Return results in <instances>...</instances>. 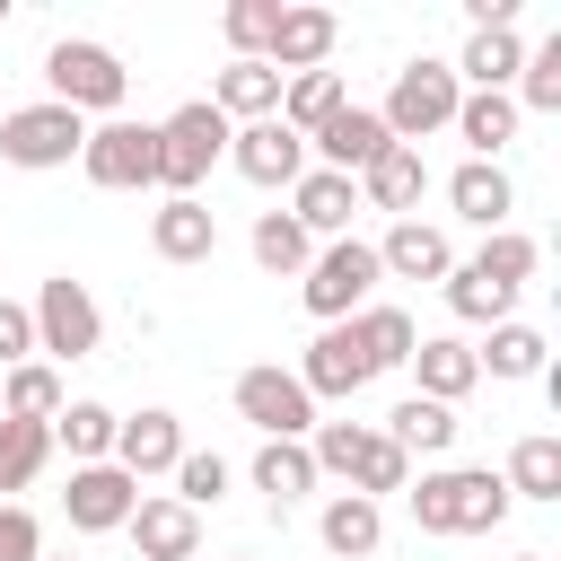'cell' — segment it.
I'll list each match as a JSON object with an SVG mask.
<instances>
[{
	"label": "cell",
	"instance_id": "obj_1",
	"mask_svg": "<svg viewBox=\"0 0 561 561\" xmlns=\"http://www.w3.org/2000/svg\"><path fill=\"white\" fill-rule=\"evenodd\" d=\"M403 491H412V526L421 535H491L508 517V482L491 465H438V473H421Z\"/></svg>",
	"mask_w": 561,
	"mask_h": 561
},
{
	"label": "cell",
	"instance_id": "obj_2",
	"mask_svg": "<svg viewBox=\"0 0 561 561\" xmlns=\"http://www.w3.org/2000/svg\"><path fill=\"white\" fill-rule=\"evenodd\" d=\"M44 79H53V105H70L79 123L88 114H123V96H131V70L105 53V44H88V35H61L53 53H44Z\"/></svg>",
	"mask_w": 561,
	"mask_h": 561
},
{
	"label": "cell",
	"instance_id": "obj_3",
	"mask_svg": "<svg viewBox=\"0 0 561 561\" xmlns=\"http://www.w3.org/2000/svg\"><path fill=\"white\" fill-rule=\"evenodd\" d=\"M219 158H228V114H219L210 96H193V105H175V114L158 123V184H167V202L193 193Z\"/></svg>",
	"mask_w": 561,
	"mask_h": 561
},
{
	"label": "cell",
	"instance_id": "obj_4",
	"mask_svg": "<svg viewBox=\"0 0 561 561\" xmlns=\"http://www.w3.org/2000/svg\"><path fill=\"white\" fill-rule=\"evenodd\" d=\"M386 272H377V245H359V237H333L307 272H298V298H307V316L316 324H351L359 307H368V289H377Z\"/></svg>",
	"mask_w": 561,
	"mask_h": 561
},
{
	"label": "cell",
	"instance_id": "obj_5",
	"mask_svg": "<svg viewBox=\"0 0 561 561\" xmlns=\"http://www.w3.org/2000/svg\"><path fill=\"white\" fill-rule=\"evenodd\" d=\"M456 96H465V88H456V70L421 53V61H403V70H394V96H386V114H377V123H386V140H403V149H412V140H430V131H447V123H456Z\"/></svg>",
	"mask_w": 561,
	"mask_h": 561
},
{
	"label": "cell",
	"instance_id": "obj_6",
	"mask_svg": "<svg viewBox=\"0 0 561 561\" xmlns=\"http://www.w3.org/2000/svg\"><path fill=\"white\" fill-rule=\"evenodd\" d=\"M79 149H88V123H79L70 105H53V96H44V105L0 114V158H9V167H26V175H35V167H70Z\"/></svg>",
	"mask_w": 561,
	"mask_h": 561
},
{
	"label": "cell",
	"instance_id": "obj_7",
	"mask_svg": "<svg viewBox=\"0 0 561 561\" xmlns=\"http://www.w3.org/2000/svg\"><path fill=\"white\" fill-rule=\"evenodd\" d=\"M79 167H88V184H105V193H140V184H158V123H96L88 131V149H79Z\"/></svg>",
	"mask_w": 561,
	"mask_h": 561
},
{
	"label": "cell",
	"instance_id": "obj_8",
	"mask_svg": "<svg viewBox=\"0 0 561 561\" xmlns=\"http://www.w3.org/2000/svg\"><path fill=\"white\" fill-rule=\"evenodd\" d=\"M35 351H53V359H88L96 351V333H105V316H96V298H88V280H70V272H53L44 289H35Z\"/></svg>",
	"mask_w": 561,
	"mask_h": 561
},
{
	"label": "cell",
	"instance_id": "obj_9",
	"mask_svg": "<svg viewBox=\"0 0 561 561\" xmlns=\"http://www.w3.org/2000/svg\"><path fill=\"white\" fill-rule=\"evenodd\" d=\"M237 412H245L263 438H307V430H316V394L298 386V368H245V377H237Z\"/></svg>",
	"mask_w": 561,
	"mask_h": 561
},
{
	"label": "cell",
	"instance_id": "obj_10",
	"mask_svg": "<svg viewBox=\"0 0 561 561\" xmlns=\"http://www.w3.org/2000/svg\"><path fill=\"white\" fill-rule=\"evenodd\" d=\"M228 167H237L245 184H298V175H307V140H298L280 114L228 123Z\"/></svg>",
	"mask_w": 561,
	"mask_h": 561
},
{
	"label": "cell",
	"instance_id": "obj_11",
	"mask_svg": "<svg viewBox=\"0 0 561 561\" xmlns=\"http://www.w3.org/2000/svg\"><path fill=\"white\" fill-rule=\"evenodd\" d=\"M368 377H377V368H368V342H359V324H324V333L307 342V359H298V386H307L316 403H324V394H333V403H351Z\"/></svg>",
	"mask_w": 561,
	"mask_h": 561
},
{
	"label": "cell",
	"instance_id": "obj_12",
	"mask_svg": "<svg viewBox=\"0 0 561 561\" xmlns=\"http://www.w3.org/2000/svg\"><path fill=\"white\" fill-rule=\"evenodd\" d=\"M131 500H140V482H131L123 465H70L61 508H70V526H79V535H114V526L131 517Z\"/></svg>",
	"mask_w": 561,
	"mask_h": 561
},
{
	"label": "cell",
	"instance_id": "obj_13",
	"mask_svg": "<svg viewBox=\"0 0 561 561\" xmlns=\"http://www.w3.org/2000/svg\"><path fill=\"white\" fill-rule=\"evenodd\" d=\"M149 245H158V263H210L219 254V210L202 193H175V202L149 210Z\"/></svg>",
	"mask_w": 561,
	"mask_h": 561
},
{
	"label": "cell",
	"instance_id": "obj_14",
	"mask_svg": "<svg viewBox=\"0 0 561 561\" xmlns=\"http://www.w3.org/2000/svg\"><path fill=\"white\" fill-rule=\"evenodd\" d=\"M333 44H342V18H333V9H280V26H272V44H263V61H272L280 79H298V70H324V61H333Z\"/></svg>",
	"mask_w": 561,
	"mask_h": 561
},
{
	"label": "cell",
	"instance_id": "obj_15",
	"mask_svg": "<svg viewBox=\"0 0 561 561\" xmlns=\"http://www.w3.org/2000/svg\"><path fill=\"white\" fill-rule=\"evenodd\" d=\"M175 456H184V421H175V412H131V421H114V465H123L131 482L175 473Z\"/></svg>",
	"mask_w": 561,
	"mask_h": 561
},
{
	"label": "cell",
	"instance_id": "obj_16",
	"mask_svg": "<svg viewBox=\"0 0 561 561\" xmlns=\"http://www.w3.org/2000/svg\"><path fill=\"white\" fill-rule=\"evenodd\" d=\"M123 535L140 543V561H193V552H202V517H193L184 500H131Z\"/></svg>",
	"mask_w": 561,
	"mask_h": 561
},
{
	"label": "cell",
	"instance_id": "obj_17",
	"mask_svg": "<svg viewBox=\"0 0 561 561\" xmlns=\"http://www.w3.org/2000/svg\"><path fill=\"white\" fill-rule=\"evenodd\" d=\"M307 149H316V158H324L333 175H368V167H377V158H386L394 140H386V123H377L368 105H342V114H333V123H324V131H316Z\"/></svg>",
	"mask_w": 561,
	"mask_h": 561
},
{
	"label": "cell",
	"instance_id": "obj_18",
	"mask_svg": "<svg viewBox=\"0 0 561 561\" xmlns=\"http://www.w3.org/2000/svg\"><path fill=\"white\" fill-rule=\"evenodd\" d=\"M377 272H394V280H447V272H456L447 228H430V219H394L386 245H377Z\"/></svg>",
	"mask_w": 561,
	"mask_h": 561
},
{
	"label": "cell",
	"instance_id": "obj_19",
	"mask_svg": "<svg viewBox=\"0 0 561 561\" xmlns=\"http://www.w3.org/2000/svg\"><path fill=\"white\" fill-rule=\"evenodd\" d=\"M456 79H473L482 96H508V79L526 70V44H517V26H473L465 35V61H447Z\"/></svg>",
	"mask_w": 561,
	"mask_h": 561
},
{
	"label": "cell",
	"instance_id": "obj_20",
	"mask_svg": "<svg viewBox=\"0 0 561 561\" xmlns=\"http://www.w3.org/2000/svg\"><path fill=\"white\" fill-rule=\"evenodd\" d=\"M403 368L421 377V394H430V403H456V394H473V386H482V368H473V342H456V333H430V342H421Z\"/></svg>",
	"mask_w": 561,
	"mask_h": 561
},
{
	"label": "cell",
	"instance_id": "obj_21",
	"mask_svg": "<svg viewBox=\"0 0 561 561\" xmlns=\"http://www.w3.org/2000/svg\"><path fill=\"white\" fill-rule=\"evenodd\" d=\"M316 535H324V552L368 561V552L386 543V508H377V500H359V491H333V500H324V517H316Z\"/></svg>",
	"mask_w": 561,
	"mask_h": 561
},
{
	"label": "cell",
	"instance_id": "obj_22",
	"mask_svg": "<svg viewBox=\"0 0 561 561\" xmlns=\"http://www.w3.org/2000/svg\"><path fill=\"white\" fill-rule=\"evenodd\" d=\"M280 88H289V79H280L272 61H228L219 88H210V105H219L228 123H263V114H280Z\"/></svg>",
	"mask_w": 561,
	"mask_h": 561
},
{
	"label": "cell",
	"instance_id": "obj_23",
	"mask_svg": "<svg viewBox=\"0 0 561 561\" xmlns=\"http://www.w3.org/2000/svg\"><path fill=\"white\" fill-rule=\"evenodd\" d=\"M351 210H359V184H351V175H333V167H307V175H298V210H289V219H298L307 237H342Z\"/></svg>",
	"mask_w": 561,
	"mask_h": 561
},
{
	"label": "cell",
	"instance_id": "obj_24",
	"mask_svg": "<svg viewBox=\"0 0 561 561\" xmlns=\"http://www.w3.org/2000/svg\"><path fill=\"white\" fill-rule=\"evenodd\" d=\"M456 430H465V421H456V403H430V394H403V403L386 412V438H394L403 456H447V447H456Z\"/></svg>",
	"mask_w": 561,
	"mask_h": 561
},
{
	"label": "cell",
	"instance_id": "obj_25",
	"mask_svg": "<svg viewBox=\"0 0 561 561\" xmlns=\"http://www.w3.org/2000/svg\"><path fill=\"white\" fill-rule=\"evenodd\" d=\"M342 105H351V96H342V70H298V79L280 88V123H289L298 140H316Z\"/></svg>",
	"mask_w": 561,
	"mask_h": 561
},
{
	"label": "cell",
	"instance_id": "obj_26",
	"mask_svg": "<svg viewBox=\"0 0 561 561\" xmlns=\"http://www.w3.org/2000/svg\"><path fill=\"white\" fill-rule=\"evenodd\" d=\"M456 140H465L473 158H491V167H500V149L517 140V105H508V96L465 88V96H456Z\"/></svg>",
	"mask_w": 561,
	"mask_h": 561
},
{
	"label": "cell",
	"instance_id": "obj_27",
	"mask_svg": "<svg viewBox=\"0 0 561 561\" xmlns=\"http://www.w3.org/2000/svg\"><path fill=\"white\" fill-rule=\"evenodd\" d=\"M359 193H368L377 210H394V219H412V202L430 193V167H421V149H403V140H394V149H386V158H377V167L359 175Z\"/></svg>",
	"mask_w": 561,
	"mask_h": 561
},
{
	"label": "cell",
	"instance_id": "obj_28",
	"mask_svg": "<svg viewBox=\"0 0 561 561\" xmlns=\"http://www.w3.org/2000/svg\"><path fill=\"white\" fill-rule=\"evenodd\" d=\"M447 202H456V219H473V228H500L517 193H508V175H500L491 158H465V167L447 175Z\"/></svg>",
	"mask_w": 561,
	"mask_h": 561
},
{
	"label": "cell",
	"instance_id": "obj_29",
	"mask_svg": "<svg viewBox=\"0 0 561 561\" xmlns=\"http://www.w3.org/2000/svg\"><path fill=\"white\" fill-rule=\"evenodd\" d=\"M254 491H263L272 508L307 500V491H316V456H307V438H263V456H254Z\"/></svg>",
	"mask_w": 561,
	"mask_h": 561
},
{
	"label": "cell",
	"instance_id": "obj_30",
	"mask_svg": "<svg viewBox=\"0 0 561 561\" xmlns=\"http://www.w3.org/2000/svg\"><path fill=\"white\" fill-rule=\"evenodd\" d=\"M351 324H359V342H368V368H377V377H386V368H403V359L421 351V324H412L403 307H386V298H368Z\"/></svg>",
	"mask_w": 561,
	"mask_h": 561
},
{
	"label": "cell",
	"instance_id": "obj_31",
	"mask_svg": "<svg viewBox=\"0 0 561 561\" xmlns=\"http://www.w3.org/2000/svg\"><path fill=\"white\" fill-rule=\"evenodd\" d=\"M114 421L105 403H61L53 412V447H70V465H114Z\"/></svg>",
	"mask_w": 561,
	"mask_h": 561
},
{
	"label": "cell",
	"instance_id": "obj_32",
	"mask_svg": "<svg viewBox=\"0 0 561 561\" xmlns=\"http://www.w3.org/2000/svg\"><path fill=\"white\" fill-rule=\"evenodd\" d=\"M508 500H561V438L552 430H535V438H517L508 447Z\"/></svg>",
	"mask_w": 561,
	"mask_h": 561
},
{
	"label": "cell",
	"instance_id": "obj_33",
	"mask_svg": "<svg viewBox=\"0 0 561 561\" xmlns=\"http://www.w3.org/2000/svg\"><path fill=\"white\" fill-rule=\"evenodd\" d=\"M70 394H61V377L44 368V359H26V368H9V386H0V421H53Z\"/></svg>",
	"mask_w": 561,
	"mask_h": 561
},
{
	"label": "cell",
	"instance_id": "obj_34",
	"mask_svg": "<svg viewBox=\"0 0 561 561\" xmlns=\"http://www.w3.org/2000/svg\"><path fill=\"white\" fill-rule=\"evenodd\" d=\"M53 456V421H0V491H26Z\"/></svg>",
	"mask_w": 561,
	"mask_h": 561
},
{
	"label": "cell",
	"instance_id": "obj_35",
	"mask_svg": "<svg viewBox=\"0 0 561 561\" xmlns=\"http://www.w3.org/2000/svg\"><path fill=\"white\" fill-rule=\"evenodd\" d=\"M254 263H263V272H307V263H316V237H307L289 210H263V219H254Z\"/></svg>",
	"mask_w": 561,
	"mask_h": 561
},
{
	"label": "cell",
	"instance_id": "obj_36",
	"mask_svg": "<svg viewBox=\"0 0 561 561\" xmlns=\"http://www.w3.org/2000/svg\"><path fill=\"white\" fill-rule=\"evenodd\" d=\"M482 377H543V333L535 324H491V351H473Z\"/></svg>",
	"mask_w": 561,
	"mask_h": 561
},
{
	"label": "cell",
	"instance_id": "obj_37",
	"mask_svg": "<svg viewBox=\"0 0 561 561\" xmlns=\"http://www.w3.org/2000/svg\"><path fill=\"white\" fill-rule=\"evenodd\" d=\"M465 272H482L491 289H526V272H535V237H517V228H491V237H482V254H473Z\"/></svg>",
	"mask_w": 561,
	"mask_h": 561
},
{
	"label": "cell",
	"instance_id": "obj_38",
	"mask_svg": "<svg viewBox=\"0 0 561 561\" xmlns=\"http://www.w3.org/2000/svg\"><path fill=\"white\" fill-rule=\"evenodd\" d=\"M403 482H412V456H403L386 430H368V447H359V465H351V491L377 500V491H403Z\"/></svg>",
	"mask_w": 561,
	"mask_h": 561
},
{
	"label": "cell",
	"instance_id": "obj_39",
	"mask_svg": "<svg viewBox=\"0 0 561 561\" xmlns=\"http://www.w3.org/2000/svg\"><path fill=\"white\" fill-rule=\"evenodd\" d=\"M219 491H228V456L184 447V456H175V491H167V500H184V508L202 517V508H219Z\"/></svg>",
	"mask_w": 561,
	"mask_h": 561
},
{
	"label": "cell",
	"instance_id": "obj_40",
	"mask_svg": "<svg viewBox=\"0 0 561 561\" xmlns=\"http://www.w3.org/2000/svg\"><path fill=\"white\" fill-rule=\"evenodd\" d=\"M517 114H561V35L543 44V53H526V70H517V96H508Z\"/></svg>",
	"mask_w": 561,
	"mask_h": 561
},
{
	"label": "cell",
	"instance_id": "obj_41",
	"mask_svg": "<svg viewBox=\"0 0 561 561\" xmlns=\"http://www.w3.org/2000/svg\"><path fill=\"white\" fill-rule=\"evenodd\" d=\"M447 307H456L465 324H508V307H517V289H491L482 272H465V263H456V272H447Z\"/></svg>",
	"mask_w": 561,
	"mask_h": 561
},
{
	"label": "cell",
	"instance_id": "obj_42",
	"mask_svg": "<svg viewBox=\"0 0 561 561\" xmlns=\"http://www.w3.org/2000/svg\"><path fill=\"white\" fill-rule=\"evenodd\" d=\"M219 26H228V44H237V61H263V44H272V26H280V0H228Z\"/></svg>",
	"mask_w": 561,
	"mask_h": 561
},
{
	"label": "cell",
	"instance_id": "obj_43",
	"mask_svg": "<svg viewBox=\"0 0 561 561\" xmlns=\"http://www.w3.org/2000/svg\"><path fill=\"white\" fill-rule=\"evenodd\" d=\"M359 447H368V430H359V421H316V430H307V456H316V473H333V482H351Z\"/></svg>",
	"mask_w": 561,
	"mask_h": 561
},
{
	"label": "cell",
	"instance_id": "obj_44",
	"mask_svg": "<svg viewBox=\"0 0 561 561\" xmlns=\"http://www.w3.org/2000/svg\"><path fill=\"white\" fill-rule=\"evenodd\" d=\"M0 561H44V526L18 500H0Z\"/></svg>",
	"mask_w": 561,
	"mask_h": 561
},
{
	"label": "cell",
	"instance_id": "obj_45",
	"mask_svg": "<svg viewBox=\"0 0 561 561\" xmlns=\"http://www.w3.org/2000/svg\"><path fill=\"white\" fill-rule=\"evenodd\" d=\"M26 351H35V316L18 298H0V368H26Z\"/></svg>",
	"mask_w": 561,
	"mask_h": 561
},
{
	"label": "cell",
	"instance_id": "obj_46",
	"mask_svg": "<svg viewBox=\"0 0 561 561\" xmlns=\"http://www.w3.org/2000/svg\"><path fill=\"white\" fill-rule=\"evenodd\" d=\"M473 26H517V0H465Z\"/></svg>",
	"mask_w": 561,
	"mask_h": 561
},
{
	"label": "cell",
	"instance_id": "obj_47",
	"mask_svg": "<svg viewBox=\"0 0 561 561\" xmlns=\"http://www.w3.org/2000/svg\"><path fill=\"white\" fill-rule=\"evenodd\" d=\"M0 26H9V0H0Z\"/></svg>",
	"mask_w": 561,
	"mask_h": 561
},
{
	"label": "cell",
	"instance_id": "obj_48",
	"mask_svg": "<svg viewBox=\"0 0 561 561\" xmlns=\"http://www.w3.org/2000/svg\"><path fill=\"white\" fill-rule=\"evenodd\" d=\"M517 561H543V552H517Z\"/></svg>",
	"mask_w": 561,
	"mask_h": 561
}]
</instances>
